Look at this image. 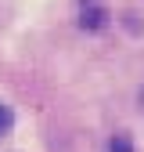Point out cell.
Returning a JSON list of instances; mask_svg holds the SVG:
<instances>
[{
  "mask_svg": "<svg viewBox=\"0 0 144 152\" xmlns=\"http://www.w3.org/2000/svg\"><path fill=\"white\" fill-rule=\"evenodd\" d=\"M108 22V11L104 7H83V15H79V26L83 29H101Z\"/></svg>",
  "mask_w": 144,
  "mask_h": 152,
  "instance_id": "1",
  "label": "cell"
},
{
  "mask_svg": "<svg viewBox=\"0 0 144 152\" xmlns=\"http://www.w3.org/2000/svg\"><path fill=\"white\" fill-rule=\"evenodd\" d=\"M108 152H133V141L126 134H115L112 141H108Z\"/></svg>",
  "mask_w": 144,
  "mask_h": 152,
  "instance_id": "2",
  "label": "cell"
},
{
  "mask_svg": "<svg viewBox=\"0 0 144 152\" xmlns=\"http://www.w3.org/2000/svg\"><path fill=\"white\" fill-rule=\"evenodd\" d=\"M11 127H14V112H11V109H7L4 102H0V138H4Z\"/></svg>",
  "mask_w": 144,
  "mask_h": 152,
  "instance_id": "3",
  "label": "cell"
},
{
  "mask_svg": "<svg viewBox=\"0 0 144 152\" xmlns=\"http://www.w3.org/2000/svg\"><path fill=\"white\" fill-rule=\"evenodd\" d=\"M137 98H140V109H144V87H140V94H137Z\"/></svg>",
  "mask_w": 144,
  "mask_h": 152,
  "instance_id": "4",
  "label": "cell"
}]
</instances>
